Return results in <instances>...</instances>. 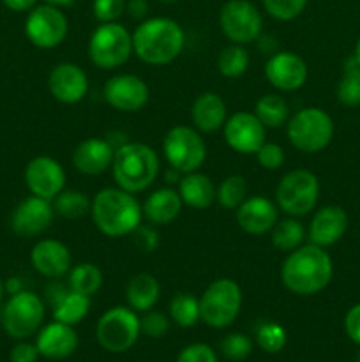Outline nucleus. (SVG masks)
Listing matches in <instances>:
<instances>
[{
  "mask_svg": "<svg viewBox=\"0 0 360 362\" xmlns=\"http://www.w3.org/2000/svg\"><path fill=\"white\" fill-rule=\"evenodd\" d=\"M159 2H164V4H175V2H180V0H159Z\"/></svg>",
  "mask_w": 360,
  "mask_h": 362,
  "instance_id": "nucleus-54",
  "label": "nucleus"
},
{
  "mask_svg": "<svg viewBox=\"0 0 360 362\" xmlns=\"http://www.w3.org/2000/svg\"><path fill=\"white\" fill-rule=\"evenodd\" d=\"M226 119L228 108L217 92H203L191 106V120L200 133H215L222 129Z\"/></svg>",
  "mask_w": 360,
  "mask_h": 362,
  "instance_id": "nucleus-25",
  "label": "nucleus"
},
{
  "mask_svg": "<svg viewBox=\"0 0 360 362\" xmlns=\"http://www.w3.org/2000/svg\"><path fill=\"white\" fill-rule=\"evenodd\" d=\"M141 334L140 318L131 308L115 306L101 315L95 327L97 343L109 354L127 352Z\"/></svg>",
  "mask_w": 360,
  "mask_h": 362,
  "instance_id": "nucleus-10",
  "label": "nucleus"
},
{
  "mask_svg": "<svg viewBox=\"0 0 360 362\" xmlns=\"http://www.w3.org/2000/svg\"><path fill=\"white\" fill-rule=\"evenodd\" d=\"M2 4L14 13H25V11L34 9L37 0H2Z\"/></svg>",
  "mask_w": 360,
  "mask_h": 362,
  "instance_id": "nucleus-49",
  "label": "nucleus"
},
{
  "mask_svg": "<svg viewBox=\"0 0 360 362\" xmlns=\"http://www.w3.org/2000/svg\"><path fill=\"white\" fill-rule=\"evenodd\" d=\"M115 147L104 138H87L73 151V166L83 175H101L112 168Z\"/></svg>",
  "mask_w": 360,
  "mask_h": 362,
  "instance_id": "nucleus-24",
  "label": "nucleus"
},
{
  "mask_svg": "<svg viewBox=\"0 0 360 362\" xmlns=\"http://www.w3.org/2000/svg\"><path fill=\"white\" fill-rule=\"evenodd\" d=\"M102 95L104 101L116 112L136 113L147 106L150 99V88L143 78L126 73L109 78L102 88Z\"/></svg>",
  "mask_w": 360,
  "mask_h": 362,
  "instance_id": "nucleus-14",
  "label": "nucleus"
},
{
  "mask_svg": "<svg viewBox=\"0 0 360 362\" xmlns=\"http://www.w3.org/2000/svg\"><path fill=\"white\" fill-rule=\"evenodd\" d=\"M4 293H6V283H4V279L0 278V304H2Z\"/></svg>",
  "mask_w": 360,
  "mask_h": 362,
  "instance_id": "nucleus-53",
  "label": "nucleus"
},
{
  "mask_svg": "<svg viewBox=\"0 0 360 362\" xmlns=\"http://www.w3.org/2000/svg\"><path fill=\"white\" fill-rule=\"evenodd\" d=\"M279 221V207L268 198L249 197L236 209V223L249 235H265Z\"/></svg>",
  "mask_w": 360,
  "mask_h": 362,
  "instance_id": "nucleus-21",
  "label": "nucleus"
},
{
  "mask_svg": "<svg viewBox=\"0 0 360 362\" xmlns=\"http://www.w3.org/2000/svg\"><path fill=\"white\" fill-rule=\"evenodd\" d=\"M346 230H348V214L344 209L339 205H325L311 219L307 235L311 244L328 247L339 243Z\"/></svg>",
  "mask_w": 360,
  "mask_h": 362,
  "instance_id": "nucleus-23",
  "label": "nucleus"
},
{
  "mask_svg": "<svg viewBox=\"0 0 360 362\" xmlns=\"http://www.w3.org/2000/svg\"><path fill=\"white\" fill-rule=\"evenodd\" d=\"M126 13L129 14L133 20L143 21V18L147 16L148 13L147 0H129V2L126 4Z\"/></svg>",
  "mask_w": 360,
  "mask_h": 362,
  "instance_id": "nucleus-48",
  "label": "nucleus"
},
{
  "mask_svg": "<svg viewBox=\"0 0 360 362\" xmlns=\"http://www.w3.org/2000/svg\"><path fill=\"white\" fill-rule=\"evenodd\" d=\"M53 318L67 325H76L83 320L90 311V297L78 293L74 290H62L52 300Z\"/></svg>",
  "mask_w": 360,
  "mask_h": 362,
  "instance_id": "nucleus-29",
  "label": "nucleus"
},
{
  "mask_svg": "<svg viewBox=\"0 0 360 362\" xmlns=\"http://www.w3.org/2000/svg\"><path fill=\"white\" fill-rule=\"evenodd\" d=\"M126 0H94L92 13L101 23H112L126 13Z\"/></svg>",
  "mask_w": 360,
  "mask_h": 362,
  "instance_id": "nucleus-43",
  "label": "nucleus"
},
{
  "mask_svg": "<svg viewBox=\"0 0 360 362\" xmlns=\"http://www.w3.org/2000/svg\"><path fill=\"white\" fill-rule=\"evenodd\" d=\"M219 25L232 45H249L263 32V16L249 0H228L219 13Z\"/></svg>",
  "mask_w": 360,
  "mask_h": 362,
  "instance_id": "nucleus-12",
  "label": "nucleus"
},
{
  "mask_svg": "<svg viewBox=\"0 0 360 362\" xmlns=\"http://www.w3.org/2000/svg\"><path fill=\"white\" fill-rule=\"evenodd\" d=\"M162 154L175 172H198L207 161V144L196 127L175 126L164 134Z\"/></svg>",
  "mask_w": 360,
  "mask_h": 362,
  "instance_id": "nucleus-9",
  "label": "nucleus"
},
{
  "mask_svg": "<svg viewBox=\"0 0 360 362\" xmlns=\"http://www.w3.org/2000/svg\"><path fill=\"white\" fill-rule=\"evenodd\" d=\"M356 362H360V354H359V356H356Z\"/></svg>",
  "mask_w": 360,
  "mask_h": 362,
  "instance_id": "nucleus-55",
  "label": "nucleus"
},
{
  "mask_svg": "<svg viewBox=\"0 0 360 362\" xmlns=\"http://www.w3.org/2000/svg\"><path fill=\"white\" fill-rule=\"evenodd\" d=\"M246 198L247 182L242 175H228L215 189V202L228 211H236Z\"/></svg>",
  "mask_w": 360,
  "mask_h": 362,
  "instance_id": "nucleus-37",
  "label": "nucleus"
},
{
  "mask_svg": "<svg viewBox=\"0 0 360 362\" xmlns=\"http://www.w3.org/2000/svg\"><path fill=\"white\" fill-rule=\"evenodd\" d=\"M272 246L282 253H292L296 247L302 246L304 239H306V228L299 218H286L275 223L272 228Z\"/></svg>",
  "mask_w": 360,
  "mask_h": 362,
  "instance_id": "nucleus-31",
  "label": "nucleus"
},
{
  "mask_svg": "<svg viewBox=\"0 0 360 362\" xmlns=\"http://www.w3.org/2000/svg\"><path fill=\"white\" fill-rule=\"evenodd\" d=\"M169 318L179 327H194L201 320L200 299L189 292H179L169 300Z\"/></svg>",
  "mask_w": 360,
  "mask_h": 362,
  "instance_id": "nucleus-32",
  "label": "nucleus"
},
{
  "mask_svg": "<svg viewBox=\"0 0 360 362\" xmlns=\"http://www.w3.org/2000/svg\"><path fill=\"white\" fill-rule=\"evenodd\" d=\"M222 134L228 147L244 156L256 154L267 141V127L251 112H236L228 117L222 126Z\"/></svg>",
  "mask_w": 360,
  "mask_h": 362,
  "instance_id": "nucleus-15",
  "label": "nucleus"
},
{
  "mask_svg": "<svg viewBox=\"0 0 360 362\" xmlns=\"http://www.w3.org/2000/svg\"><path fill=\"white\" fill-rule=\"evenodd\" d=\"M67 279H69V288L78 293L92 297L97 293L102 286V272L101 269L90 262H83L67 272Z\"/></svg>",
  "mask_w": 360,
  "mask_h": 362,
  "instance_id": "nucleus-34",
  "label": "nucleus"
},
{
  "mask_svg": "<svg viewBox=\"0 0 360 362\" xmlns=\"http://www.w3.org/2000/svg\"><path fill=\"white\" fill-rule=\"evenodd\" d=\"M309 69L299 53L274 52L265 64V78L279 92H295L306 85Z\"/></svg>",
  "mask_w": 360,
  "mask_h": 362,
  "instance_id": "nucleus-17",
  "label": "nucleus"
},
{
  "mask_svg": "<svg viewBox=\"0 0 360 362\" xmlns=\"http://www.w3.org/2000/svg\"><path fill=\"white\" fill-rule=\"evenodd\" d=\"M251 57L246 46L242 45H229L219 53L217 57V71L224 78L229 80H236V78L244 76L246 71L249 69Z\"/></svg>",
  "mask_w": 360,
  "mask_h": 362,
  "instance_id": "nucleus-35",
  "label": "nucleus"
},
{
  "mask_svg": "<svg viewBox=\"0 0 360 362\" xmlns=\"http://www.w3.org/2000/svg\"><path fill=\"white\" fill-rule=\"evenodd\" d=\"M90 216L95 228L106 237L119 239L131 235L143 219L141 204L133 193L116 187H104L92 198Z\"/></svg>",
  "mask_w": 360,
  "mask_h": 362,
  "instance_id": "nucleus-2",
  "label": "nucleus"
},
{
  "mask_svg": "<svg viewBox=\"0 0 360 362\" xmlns=\"http://www.w3.org/2000/svg\"><path fill=\"white\" fill-rule=\"evenodd\" d=\"M334 131L332 117L316 106L299 110L286 122L289 144L304 154H316L327 148L334 138Z\"/></svg>",
  "mask_w": 360,
  "mask_h": 362,
  "instance_id": "nucleus-5",
  "label": "nucleus"
},
{
  "mask_svg": "<svg viewBox=\"0 0 360 362\" xmlns=\"http://www.w3.org/2000/svg\"><path fill=\"white\" fill-rule=\"evenodd\" d=\"M161 297V285L157 278L148 272H140L133 276L126 286V300L127 306L136 313H145L150 311L157 304Z\"/></svg>",
  "mask_w": 360,
  "mask_h": 362,
  "instance_id": "nucleus-28",
  "label": "nucleus"
},
{
  "mask_svg": "<svg viewBox=\"0 0 360 362\" xmlns=\"http://www.w3.org/2000/svg\"><path fill=\"white\" fill-rule=\"evenodd\" d=\"M37 359L39 350L35 343H28L25 339H20V343H16L9 352L11 362H35Z\"/></svg>",
  "mask_w": 360,
  "mask_h": 362,
  "instance_id": "nucleus-46",
  "label": "nucleus"
},
{
  "mask_svg": "<svg viewBox=\"0 0 360 362\" xmlns=\"http://www.w3.org/2000/svg\"><path fill=\"white\" fill-rule=\"evenodd\" d=\"M55 218L53 202L30 194L16 205L11 216V228L18 237L30 239L52 226Z\"/></svg>",
  "mask_w": 360,
  "mask_h": 362,
  "instance_id": "nucleus-18",
  "label": "nucleus"
},
{
  "mask_svg": "<svg viewBox=\"0 0 360 362\" xmlns=\"http://www.w3.org/2000/svg\"><path fill=\"white\" fill-rule=\"evenodd\" d=\"M334 264L325 247L306 244L288 253L281 265V281L295 296L309 297L323 292L332 281Z\"/></svg>",
  "mask_w": 360,
  "mask_h": 362,
  "instance_id": "nucleus-1",
  "label": "nucleus"
},
{
  "mask_svg": "<svg viewBox=\"0 0 360 362\" xmlns=\"http://www.w3.org/2000/svg\"><path fill=\"white\" fill-rule=\"evenodd\" d=\"M182 207L184 202L179 191L172 189V187H161L148 194L145 204L141 205V211H143V218L147 219V223L154 226H166L179 218Z\"/></svg>",
  "mask_w": 360,
  "mask_h": 362,
  "instance_id": "nucleus-26",
  "label": "nucleus"
},
{
  "mask_svg": "<svg viewBox=\"0 0 360 362\" xmlns=\"http://www.w3.org/2000/svg\"><path fill=\"white\" fill-rule=\"evenodd\" d=\"M159 156L147 144L126 141L115 148L112 163L113 180L127 193H143L159 175Z\"/></svg>",
  "mask_w": 360,
  "mask_h": 362,
  "instance_id": "nucleus-4",
  "label": "nucleus"
},
{
  "mask_svg": "<svg viewBox=\"0 0 360 362\" xmlns=\"http://www.w3.org/2000/svg\"><path fill=\"white\" fill-rule=\"evenodd\" d=\"M265 11L277 21H292L306 11L309 0H261Z\"/></svg>",
  "mask_w": 360,
  "mask_h": 362,
  "instance_id": "nucleus-40",
  "label": "nucleus"
},
{
  "mask_svg": "<svg viewBox=\"0 0 360 362\" xmlns=\"http://www.w3.org/2000/svg\"><path fill=\"white\" fill-rule=\"evenodd\" d=\"M176 362H219V357L214 349L205 343H193L179 354Z\"/></svg>",
  "mask_w": 360,
  "mask_h": 362,
  "instance_id": "nucleus-44",
  "label": "nucleus"
},
{
  "mask_svg": "<svg viewBox=\"0 0 360 362\" xmlns=\"http://www.w3.org/2000/svg\"><path fill=\"white\" fill-rule=\"evenodd\" d=\"M254 115L267 129H277L289 120V106L282 95L265 94L256 101Z\"/></svg>",
  "mask_w": 360,
  "mask_h": 362,
  "instance_id": "nucleus-30",
  "label": "nucleus"
},
{
  "mask_svg": "<svg viewBox=\"0 0 360 362\" xmlns=\"http://www.w3.org/2000/svg\"><path fill=\"white\" fill-rule=\"evenodd\" d=\"M318 198H320V180L309 170H292L279 180L275 187V204L292 218H302L313 212Z\"/></svg>",
  "mask_w": 360,
  "mask_h": 362,
  "instance_id": "nucleus-8",
  "label": "nucleus"
},
{
  "mask_svg": "<svg viewBox=\"0 0 360 362\" xmlns=\"http://www.w3.org/2000/svg\"><path fill=\"white\" fill-rule=\"evenodd\" d=\"M21 281H20V278H11L9 281L6 283V292L7 293H11V296H13V293H18V292H21Z\"/></svg>",
  "mask_w": 360,
  "mask_h": 362,
  "instance_id": "nucleus-50",
  "label": "nucleus"
},
{
  "mask_svg": "<svg viewBox=\"0 0 360 362\" xmlns=\"http://www.w3.org/2000/svg\"><path fill=\"white\" fill-rule=\"evenodd\" d=\"M186 45L182 27L172 18H148L133 32V52L148 66H166L176 60Z\"/></svg>",
  "mask_w": 360,
  "mask_h": 362,
  "instance_id": "nucleus-3",
  "label": "nucleus"
},
{
  "mask_svg": "<svg viewBox=\"0 0 360 362\" xmlns=\"http://www.w3.org/2000/svg\"><path fill=\"white\" fill-rule=\"evenodd\" d=\"M25 184L30 194L53 202L66 189V170L49 156H37L25 166Z\"/></svg>",
  "mask_w": 360,
  "mask_h": 362,
  "instance_id": "nucleus-16",
  "label": "nucleus"
},
{
  "mask_svg": "<svg viewBox=\"0 0 360 362\" xmlns=\"http://www.w3.org/2000/svg\"><path fill=\"white\" fill-rule=\"evenodd\" d=\"M337 101L346 108L360 106V64L355 57H348L337 83Z\"/></svg>",
  "mask_w": 360,
  "mask_h": 362,
  "instance_id": "nucleus-33",
  "label": "nucleus"
},
{
  "mask_svg": "<svg viewBox=\"0 0 360 362\" xmlns=\"http://www.w3.org/2000/svg\"><path fill=\"white\" fill-rule=\"evenodd\" d=\"M353 57H355L356 62L360 64V37H359V41H356V45H355V53H353Z\"/></svg>",
  "mask_w": 360,
  "mask_h": 362,
  "instance_id": "nucleus-52",
  "label": "nucleus"
},
{
  "mask_svg": "<svg viewBox=\"0 0 360 362\" xmlns=\"http://www.w3.org/2000/svg\"><path fill=\"white\" fill-rule=\"evenodd\" d=\"M78 345H80V339L73 325L56 320L39 329V334L35 338L39 356L52 361L67 359L76 352Z\"/></svg>",
  "mask_w": 360,
  "mask_h": 362,
  "instance_id": "nucleus-22",
  "label": "nucleus"
},
{
  "mask_svg": "<svg viewBox=\"0 0 360 362\" xmlns=\"http://www.w3.org/2000/svg\"><path fill=\"white\" fill-rule=\"evenodd\" d=\"M219 350L228 361H246L253 354V341L242 332H232L221 339Z\"/></svg>",
  "mask_w": 360,
  "mask_h": 362,
  "instance_id": "nucleus-39",
  "label": "nucleus"
},
{
  "mask_svg": "<svg viewBox=\"0 0 360 362\" xmlns=\"http://www.w3.org/2000/svg\"><path fill=\"white\" fill-rule=\"evenodd\" d=\"M46 308L41 297L30 290L13 293L2 311L4 331L13 339H27L41 329Z\"/></svg>",
  "mask_w": 360,
  "mask_h": 362,
  "instance_id": "nucleus-11",
  "label": "nucleus"
},
{
  "mask_svg": "<svg viewBox=\"0 0 360 362\" xmlns=\"http://www.w3.org/2000/svg\"><path fill=\"white\" fill-rule=\"evenodd\" d=\"M254 156H256L258 165L268 172H275L284 165V151L281 145L272 144V141H265Z\"/></svg>",
  "mask_w": 360,
  "mask_h": 362,
  "instance_id": "nucleus-42",
  "label": "nucleus"
},
{
  "mask_svg": "<svg viewBox=\"0 0 360 362\" xmlns=\"http://www.w3.org/2000/svg\"><path fill=\"white\" fill-rule=\"evenodd\" d=\"M133 53V34L119 21L101 23L88 39V59L99 69H116Z\"/></svg>",
  "mask_w": 360,
  "mask_h": 362,
  "instance_id": "nucleus-7",
  "label": "nucleus"
},
{
  "mask_svg": "<svg viewBox=\"0 0 360 362\" xmlns=\"http://www.w3.org/2000/svg\"><path fill=\"white\" fill-rule=\"evenodd\" d=\"M90 198H88L83 191L78 189H64L62 193L56 194L55 200H53L55 214L67 219H78L90 214Z\"/></svg>",
  "mask_w": 360,
  "mask_h": 362,
  "instance_id": "nucleus-36",
  "label": "nucleus"
},
{
  "mask_svg": "<svg viewBox=\"0 0 360 362\" xmlns=\"http://www.w3.org/2000/svg\"><path fill=\"white\" fill-rule=\"evenodd\" d=\"M48 88L62 105H78L87 98L88 76L78 64L60 62L49 71Z\"/></svg>",
  "mask_w": 360,
  "mask_h": 362,
  "instance_id": "nucleus-19",
  "label": "nucleus"
},
{
  "mask_svg": "<svg viewBox=\"0 0 360 362\" xmlns=\"http://www.w3.org/2000/svg\"><path fill=\"white\" fill-rule=\"evenodd\" d=\"M242 288L229 278H219L205 288L200 297L201 322L212 329H226L242 310Z\"/></svg>",
  "mask_w": 360,
  "mask_h": 362,
  "instance_id": "nucleus-6",
  "label": "nucleus"
},
{
  "mask_svg": "<svg viewBox=\"0 0 360 362\" xmlns=\"http://www.w3.org/2000/svg\"><path fill=\"white\" fill-rule=\"evenodd\" d=\"M215 189L212 179L201 172L184 173L179 182V194L184 205L194 211H205L215 202Z\"/></svg>",
  "mask_w": 360,
  "mask_h": 362,
  "instance_id": "nucleus-27",
  "label": "nucleus"
},
{
  "mask_svg": "<svg viewBox=\"0 0 360 362\" xmlns=\"http://www.w3.org/2000/svg\"><path fill=\"white\" fill-rule=\"evenodd\" d=\"M344 331L353 343L360 346V303L348 310L344 317Z\"/></svg>",
  "mask_w": 360,
  "mask_h": 362,
  "instance_id": "nucleus-47",
  "label": "nucleus"
},
{
  "mask_svg": "<svg viewBox=\"0 0 360 362\" xmlns=\"http://www.w3.org/2000/svg\"><path fill=\"white\" fill-rule=\"evenodd\" d=\"M32 267L41 276L49 279H59L66 276L73 267L71 251L62 240L42 239L30 251Z\"/></svg>",
  "mask_w": 360,
  "mask_h": 362,
  "instance_id": "nucleus-20",
  "label": "nucleus"
},
{
  "mask_svg": "<svg viewBox=\"0 0 360 362\" xmlns=\"http://www.w3.org/2000/svg\"><path fill=\"white\" fill-rule=\"evenodd\" d=\"M140 327L141 334L159 339L169 331V318L161 311H145L143 318H140Z\"/></svg>",
  "mask_w": 360,
  "mask_h": 362,
  "instance_id": "nucleus-41",
  "label": "nucleus"
},
{
  "mask_svg": "<svg viewBox=\"0 0 360 362\" xmlns=\"http://www.w3.org/2000/svg\"><path fill=\"white\" fill-rule=\"evenodd\" d=\"M44 4H49V6L55 7H66L73 4V0H44Z\"/></svg>",
  "mask_w": 360,
  "mask_h": 362,
  "instance_id": "nucleus-51",
  "label": "nucleus"
},
{
  "mask_svg": "<svg viewBox=\"0 0 360 362\" xmlns=\"http://www.w3.org/2000/svg\"><path fill=\"white\" fill-rule=\"evenodd\" d=\"M256 343L267 354H279L288 343V334L277 322H261L256 331Z\"/></svg>",
  "mask_w": 360,
  "mask_h": 362,
  "instance_id": "nucleus-38",
  "label": "nucleus"
},
{
  "mask_svg": "<svg viewBox=\"0 0 360 362\" xmlns=\"http://www.w3.org/2000/svg\"><path fill=\"white\" fill-rule=\"evenodd\" d=\"M69 32V20L60 7L42 4L28 13L25 21V34L28 41L39 49L56 48L64 42Z\"/></svg>",
  "mask_w": 360,
  "mask_h": 362,
  "instance_id": "nucleus-13",
  "label": "nucleus"
},
{
  "mask_svg": "<svg viewBox=\"0 0 360 362\" xmlns=\"http://www.w3.org/2000/svg\"><path fill=\"white\" fill-rule=\"evenodd\" d=\"M133 240L143 253H154L159 246V233L154 225H140L133 233Z\"/></svg>",
  "mask_w": 360,
  "mask_h": 362,
  "instance_id": "nucleus-45",
  "label": "nucleus"
}]
</instances>
